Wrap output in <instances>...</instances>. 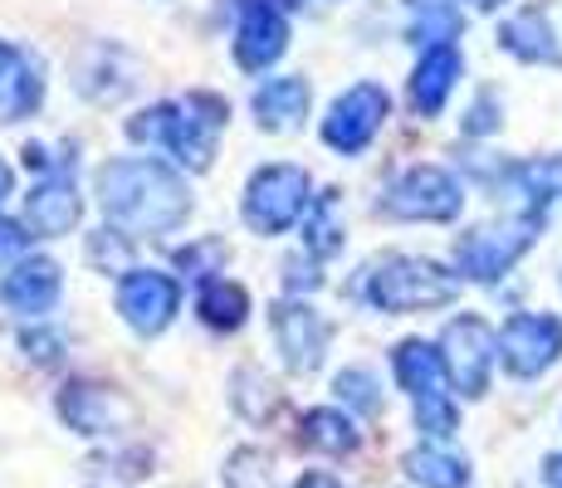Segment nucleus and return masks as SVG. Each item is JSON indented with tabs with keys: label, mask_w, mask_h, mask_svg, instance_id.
Instances as JSON below:
<instances>
[{
	"label": "nucleus",
	"mask_w": 562,
	"mask_h": 488,
	"mask_svg": "<svg viewBox=\"0 0 562 488\" xmlns=\"http://www.w3.org/2000/svg\"><path fill=\"white\" fill-rule=\"evenodd\" d=\"M99 205L127 235H171L187 225L191 191L157 157H113L99 167Z\"/></svg>",
	"instance_id": "f257e3e1"
},
{
	"label": "nucleus",
	"mask_w": 562,
	"mask_h": 488,
	"mask_svg": "<svg viewBox=\"0 0 562 488\" xmlns=\"http://www.w3.org/2000/svg\"><path fill=\"white\" fill-rule=\"evenodd\" d=\"M231 123V103L215 93H187L171 103H153L137 117H127V137L147 147H167L181 167L205 171L215 157V137Z\"/></svg>",
	"instance_id": "f03ea898"
},
{
	"label": "nucleus",
	"mask_w": 562,
	"mask_h": 488,
	"mask_svg": "<svg viewBox=\"0 0 562 488\" xmlns=\"http://www.w3.org/2000/svg\"><path fill=\"white\" fill-rule=\"evenodd\" d=\"M456 293H460V274H450L446 264L420 254H392L367 269V303L382 313L446 308V303H456Z\"/></svg>",
	"instance_id": "7ed1b4c3"
},
{
	"label": "nucleus",
	"mask_w": 562,
	"mask_h": 488,
	"mask_svg": "<svg viewBox=\"0 0 562 488\" xmlns=\"http://www.w3.org/2000/svg\"><path fill=\"white\" fill-rule=\"evenodd\" d=\"M392 372L402 390H411V400H416V430L426 440H450L460 425L456 416V400H450V372H446V356H440V347L411 338L392 352Z\"/></svg>",
	"instance_id": "20e7f679"
},
{
	"label": "nucleus",
	"mask_w": 562,
	"mask_h": 488,
	"mask_svg": "<svg viewBox=\"0 0 562 488\" xmlns=\"http://www.w3.org/2000/svg\"><path fill=\"white\" fill-rule=\"evenodd\" d=\"M308 205V171L294 167V161H274V167H259L250 177L240 211L255 235H284L294 220H304Z\"/></svg>",
	"instance_id": "39448f33"
},
{
	"label": "nucleus",
	"mask_w": 562,
	"mask_h": 488,
	"mask_svg": "<svg viewBox=\"0 0 562 488\" xmlns=\"http://www.w3.org/2000/svg\"><path fill=\"white\" fill-rule=\"evenodd\" d=\"M543 230V215H514V220H499V225H480L470 230L464 240L456 245V269L460 279H474V284H494L504 279L518 259L528 254V245L538 240Z\"/></svg>",
	"instance_id": "423d86ee"
},
{
	"label": "nucleus",
	"mask_w": 562,
	"mask_h": 488,
	"mask_svg": "<svg viewBox=\"0 0 562 488\" xmlns=\"http://www.w3.org/2000/svg\"><path fill=\"white\" fill-rule=\"evenodd\" d=\"M460 205L464 191L446 167H411L382 195V211L392 220H456Z\"/></svg>",
	"instance_id": "0eeeda50"
},
{
	"label": "nucleus",
	"mask_w": 562,
	"mask_h": 488,
	"mask_svg": "<svg viewBox=\"0 0 562 488\" xmlns=\"http://www.w3.org/2000/svg\"><path fill=\"white\" fill-rule=\"evenodd\" d=\"M440 356H446V372H450V386L460 396H484L490 386V366L499 356V338L490 332V322L464 313L456 318L446 332H440Z\"/></svg>",
	"instance_id": "6e6552de"
},
{
	"label": "nucleus",
	"mask_w": 562,
	"mask_h": 488,
	"mask_svg": "<svg viewBox=\"0 0 562 488\" xmlns=\"http://www.w3.org/2000/svg\"><path fill=\"white\" fill-rule=\"evenodd\" d=\"M386 113H392V98H386L382 83H352L338 103L323 117V143L342 157H358V151L382 133Z\"/></svg>",
	"instance_id": "1a4fd4ad"
},
{
	"label": "nucleus",
	"mask_w": 562,
	"mask_h": 488,
	"mask_svg": "<svg viewBox=\"0 0 562 488\" xmlns=\"http://www.w3.org/2000/svg\"><path fill=\"white\" fill-rule=\"evenodd\" d=\"M177 308H181V284L171 274H161V269H127L117 279V313L143 338H157L177 318Z\"/></svg>",
	"instance_id": "9d476101"
},
{
	"label": "nucleus",
	"mask_w": 562,
	"mask_h": 488,
	"mask_svg": "<svg viewBox=\"0 0 562 488\" xmlns=\"http://www.w3.org/2000/svg\"><path fill=\"white\" fill-rule=\"evenodd\" d=\"M562 356V322L553 313H514L499 328V362L509 376H538Z\"/></svg>",
	"instance_id": "9b49d317"
},
{
	"label": "nucleus",
	"mask_w": 562,
	"mask_h": 488,
	"mask_svg": "<svg viewBox=\"0 0 562 488\" xmlns=\"http://www.w3.org/2000/svg\"><path fill=\"white\" fill-rule=\"evenodd\" d=\"M59 416L79 435H117L123 425H133V400L99 382H69L59 390Z\"/></svg>",
	"instance_id": "f8f14e48"
},
{
	"label": "nucleus",
	"mask_w": 562,
	"mask_h": 488,
	"mask_svg": "<svg viewBox=\"0 0 562 488\" xmlns=\"http://www.w3.org/2000/svg\"><path fill=\"white\" fill-rule=\"evenodd\" d=\"M328 322L318 308H308L304 298H284L274 303V342L284 352L289 372H318L323 352H328Z\"/></svg>",
	"instance_id": "ddd939ff"
},
{
	"label": "nucleus",
	"mask_w": 562,
	"mask_h": 488,
	"mask_svg": "<svg viewBox=\"0 0 562 488\" xmlns=\"http://www.w3.org/2000/svg\"><path fill=\"white\" fill-rule=\"evenodd\" d=\"M289 49V20L274 0H245L240 25H235V64L240 69H269Z\"/></svg>",
	"instance_id": "4468645a"
},
{
	"label": "nucleus",
	"mask_w": 562,
	"mask_h": 488,
	"mask_svg": "<svg viewBox=\"0 0 562 488\" xmlns=\"http://www.w3.org/2000/svg\"><path fill=\"white\" fill-rule=\"evenodd\" d=\"M45 103V64L25 45L0 39V123H20V117L40 113Z\"/></svg>",
	"instance_id": "2eb2a0df"
},
{
	"label": "nucleus",
	"mask_w": 562,
	"mask_h": 488,
	"mask_svg": "<svg viewBox=\"0 0 562 488\" xmlns=\"http://www.w3.org/2000/svg\"><path fill=\"white\" fill-rule=\"evenodd\" d=\"M59 293H64L59 264H54L49 254H30L5 274L0 303H5L10 313H20V318H45L54 303H59Z\"/></svg>",
	"instance_id": "dca6fc26"
},
{
	"label": "nucleus",
	"mask_w": 562,
	"mask_h": 488,
	"mask_svg": "<svg viewBox=\"0 0 562 488\" xmlns=\"http://www.w3.org/2000/svg\"><path fill=\"white\" fill-rule=\"evenodd\" d=\"M79 191H74L69 171H54V177H45L35 191L25 195V225L35 235H45V240H54V235H69L74 225H79Z\"/></svg>",
	"instance_id": "f3484780"
},
{
	"label": "nucleus",
	"mask_w": 562,
	"mask_h": 488,
	"mask_svg": "<svg viewBox=\"0 0 562 488\" xmlns=\"http://www.w3.org/2000/svg\"><path fill=\"white\" fill-rule=\"evenodd\" d=\"M499 45L524 64H562V45L553 35V20L543 5H524L499 25Z\"/></svg>",
	"instance_id": "a211bd4d"
},
{
	"label": "nucleus",
	"mask_w": 562,
	"mask_h": 488,
	"mask_svg": "<svg viewBox=\"0 0 562 488\" xmlns=\"http://www.w3.org/2000/svg\"><path fill=\"white\" fill-rule=\"evenodd\" d=\"M464 59L456 45H440V49H426L416 64V73H411V107H416L420 117H436L440 107H446L450 89H456Z\"/></svg>",
	"instance_id": "6ab92c4d"
},
{
	"label": "nucleus",
	"mask_w": 562,
	"mask_h": 488,
	"mask_svg": "<svg viewBox=\"0 0 562 488\" xmlns=\"http://www.w3.org/2000/svg\"><path fill=\"white\" fill-rule=\"evenodd\" d=\"M250 103H255V117L265 133H289V127H299L308 113V83L294 79V73H289V79H265Z\"/></svg>",
	"instance_id": "aec40b11"
},
{
	"label": "nucleus",
	"mask_w": 562,
	"mask_h": 488,
	"mask_svg": "<svg viewBox=\"0 0 562 488\" xmlns=\"http://www.w3.org/2000/svg\"><path fill=\"white\" fill-rule=\"evenodd\" d=\"M299 444L318 450V454H352L362 444V435H358V425H352V416H342V410H333V406H318L299 420Z\"/></svg>",
	"instance_id": "412c9836"
},
{
	"label": "nucleus",
	"mask_w": 562,
	"mask_h": 488,
	"mask_svg": "<svg viewBox=\"0 0 562 488\" xmlns=\"http://www.w3.org/2000/svg\"><path fill=\"white\" fill-rule=\"evenodd\" d=\"M464 15L460 0H411V39L426 49H440L450 39H460Z\"/></svg>",
	"instance_id": "4be33fe9"
},
{
	"label": "nucleus",
	"mask_w": 562,
	"mask_h": 488,
	"mask_svg": "<svg viewBox=\"0 0 562 488\" xmlns=\"http://www.w3.org/2000/svg\"><path fill=\"white\" fill-rule=\"evenodd\" d=\"M342 201H338V191H323V195H313V205H308V215H304V249L313 259H328V254H338L342 249Z\"/></svg>",
	"instance_id": "5701e85b"
},
{
	"label": "nucleus",
	"mask_w": 562,
	"mask_h": 488,
	"mask_svg": "<svg viewBox=\"0 0 562 488\" xmlns=\"http://www.w3.org/2000/svg\"><path fill=\"white\" fill-rule=\"evenodd\" d=\"M196 313L211 322V328L235 332L245 322V313H250V293H245L240 284H231V279H205L201 298H196Z\"/></svg>",
	"instance_id": "b1692460"
},
{
	"label": "nucleus",
	"mask_w": 562,
	"mask_h": 488,
	"mask_svg": "<svg viewBox=\"0 0 562 488\" xmlns=\"http://www.w3.org/2000/svg\"><path fill=\"white\" fill-rule=\"evenodd\" d=\"M406 474L420 488H464V479H470V464L456 459V454H446L440 444H426V450H411L406 454Z\"/></svg>",
	"instance_id": "393cba45"
},
{
	"label": "nucleus",
	"mask_w": 562,
	"mask_h": 488,
	"mask_svg": "<svg viewBox=\"0 0 562 488\" xmlns=\"http://www.w3.org/2000/svg\"><path fill=\"white\" fill-rule=\"evenodd\" d=\"M231 400H235V410H240V416L265 420V416H274V406H279V386L269 382L265 372H255V366H240V372H235Z\"/></svg>",
	"instance_id": "a878e982"
},
{
	"label": "nucleus",
	"mask_w": 562,
	"mask_h": 488,
	"mask_svg": "<svg viewBox=\"0 0 562 488\" xmlns=\"http://www.w3.org/2000/svg\"><path fill=\"white\" fill-rule=\"evenodd\" d=\"M225 488H274L269 459L259 450H235L231 459H225Z\"/></svg>",
	"instance_id": "bb28decb"
},
{
	"label": "nucleus",
	"mask_w": 562,
	"mask_h": 488,
	"mask_svg": "<svg viewBox=\"0 0 562 488\" xmlns=\"http://www.w3.org/2000/svg\"><path fill=\"white\" fill-rule=\"evenodd\" d=\"M338 396L348 400V406H358V410H376L382 406V396H376V382H372V372H342L338 376Z\"/></svg>",
	"instance_id": "cd10ccee"
},
{
	"label": "nucleus",
	"mask_w": 562,
	"mask_h": 488,
	"mask_svg": "<svg viewBox=\"0 0 562 488\" xmlns=\"http://www.w3.org/2000/svg\"><path fill=\"white\" fill-rule=\"evenodd\" d=\"M89 259H93V264L123 269V274H127V245H123V240H108V230H103V235H93V245H89Z\"/></svg>",
	"instance_id": "c85d7f7f"
},
{
	"label": "nucleus",
	"mask_w": 562,
	"mask_h": 488,
	"mask_svg": "<svg viewBox=\"0 0 562 488\" xmlns=\"http://www.w3.org/2000/svg\"><path fill=\"white\" fill-rule=\"evenodd\" d=\"M284 284L294 288V293H313V288L323 284V279H318V269L304 264V259L294 254V259H284Z\"/></svg>",
	"instance_id": "c756f323"
},
{
	"label": "nucleus",
	"mask_w": 562,
	"mask_h": 488,
	"mask_svg": "<svg viewBox=\"0 0 562 488\" xmlns=\"http://www.w3.org/2000/svg\"><path fill=\"white\" fill-rule=\"evenodd\" d=\"M499 127V117H494V93H480V103L470 107V117H464V133H494Z\"/></svg>",
	"instance_id": "7c9ffc66"
},
{
	"label": "nucleus",
	"mask_w": 562,
	"mask_h": 488,
	"mask_svg": "<svg viewBox=\"0 0 562 488\" xmlns=\"http://www.w3.org/2000/svg\"><path fill=\"white\" fill-rule=\"evenodd\" d=\"M205 259H225V249L215 240H205L201 249H187V254H181V264L191 269V279H205V274H211V269H205Z\"/></svg>",
	"instance_id": "2f4dec72"
},
{
	"label": "nucleus",
	"mask_w": 562,
	"mask_h": 488,
	"mask_svg": "<svg viewBox=\"0 0 562 488\" xmlns=\"http://www.w3.org/2000/svg\"><path fill=\"white\" fill-rule=\"evenodd\" d=\"M20 249H25V230H20L15 220H0V259L20 254Z\"/></svg>",
	"instance_id": "473e14b6"
},
{
	"label": "nucleus",
	"mask_w": 562,
	"mask_h": 488,
	"mask_svg": "<svg viewBox=\"0 0 562 488\" xmlns=\"http://www.w3.org/2000/svg\"><path fill=\"white\" fill-rule=\"evenodd\" d=\"M543 484L562 488V454H548V459H543Z\"/></svg>",
	"instance_id": "72a5a7b5"
},
{
	"label": "nucleus",
	"mask_w": 562,
	"mask_h": 488,
	"mask_svg": "<svg viewBox=\"0 0 562 488\" xmlns=\"http://www.w3.org/2000/svg\"><path fill=\"white\" fill-rule=\"evenodd\" d=\"M294 488H342L338 479H328V474H304V479H299Z\"/></svg>",
	"instance_id": "f704fd0d"
},
{
	"label": "nucleus",
	"mask_w": 562,
	"mask_h": 488,
	"mask_svg": "<svg viewBox=\"0 0 562 488\" xmlns=\"http://www.w3.org/2000/svg\"><path fill=\"white\" fill-rule=\"evenodd\" d=\"M10 191H15V171H10V161L0 157V201H5Z\"/></svg>",
	"instance_id": "c9c22d12"
},
{
	"label": "nucleus",
	"mask_w": 562,
	"mask_h": 488,
	"mask_svg": "<svg viewBox=\"0 0 562 488\" xmlns=\"http://www.w3.org/2000/svg\"><path fill=\"white\" fill-rule=\"evenodd\" d=\"M284 5H304V0H284Z\"/></svg>",
	"instance_id": "e433bc0d"
}]
</instances>
